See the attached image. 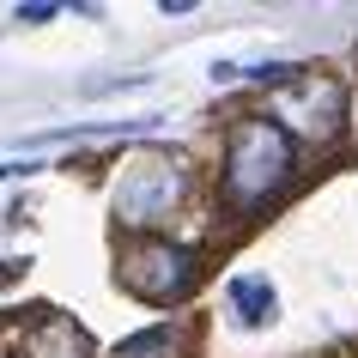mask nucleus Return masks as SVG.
<instances>
[{"mask_svg":"<svg viewBox=\"0 0 358 358\" xmlns=\"http://www.w3.org/2000/svg\"><path fill=\"white\" fill-rule=\"evenodd\" d=\"M24 352L31 358H92V340L79 328L73 316H61V310H43L31 322V334H24Z\"/></svg>","mask_w":358,"mask_h":358,"instance_id":"39448f33","label":"nucleus"},{"mask_svg":"<svg viewBox=\"0 0 358 358\" xmlns=\"http://www.w3.org/2000/svg\"><path fill=\"white\" fill-rule=\"evenodd\" d=\"M115 273H122V285H128L134 298L176 303L194 285V249L164 243V237H146V243H128V249H122Z\"/></svg>","mask_w":358,"mask_h":358,"instance_id":"7ed1b4c3","label":"nucleus"},{"mask_svg":"<svg viewBox=\"0 0 358 358\" xmlns=\"http://www.w3.org/2000/svg\"><path fill=\"white\" fill-rule=\"evenodd\" d=\"M13 19H19V24H49V19H55V6H19Z\"/></svg>","mask_w":358,"mask_h":358,"instance_id":"6e6552de","label":"nucleus"},{"mask_svg":"<svg viewBox=\"0 0 358 358\" xmlns=\"http://www.w3.org/2000/svg\"><path fill=\"white\" fill-rule=\"evenodd\" d=\"M292 176H298V140L267 115H243L225 140V207L237 219L262 213L267 201L285 194Z\"/></svg>","mask_w":358,"mask_h":358,"instance_id":"f257e3e1","label":"nucleus"},{"mask_svg":"<svg viewBox=\"0 0 358 358\" xmlns=\"http://www.w3.org/2000/svg\"><path fill=\"white\" fill-rule=\"evenodd\" d=\"M231 303H237V322H249V328L273 322V285L262 273H237L231 280Z\"/></svg>","mask_w":358,"mask_h":358,"instance_id":"423d86ee","label":"nucleus"},{"mask_svg":"<svg viewBox=\"0 0 358 358\" xmlns=\"http://www.w3.org/2000/svg\"><path fill=\"white\" fill-rule=\"evenodd\" d=\"M115 358H182V340H176V328H146V334L122 340Z\"/></svg>","mask_w":358,"mask_h":358,"instance_id":"0eeeda50","label":"nucleus"},{"mask_svg":"<svg viewBox=\"0 0 358 358\" xmlns=\"http://www.w3.org/2000/svg\"><path fill=\"white\" fill-rule=\"evenodd\" d=\"M182 194H189V158L182 152H146L122 170L115 182V225H164L182 213Z\"/></svg>","mask_w":358,"mask_h":358,"instance_id":"f03ea898","label":"nucleus"},{"mask_svg":"<svg viewBox=\"0 0 358 358\" xmlns=\"http://www.w3.org/2000/svg\"><path fill=\"white\" fill-rule=\"evenodd\" d=\"M340 122H346V85L334 73H298L280 92V128L285 134H303V140L328 146L340 134Z\"/></svg>","mask_w":358,"mask_h":358,"instance_id":"20e7f679","label":"nucleus"}]
</instances>
